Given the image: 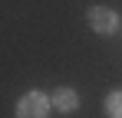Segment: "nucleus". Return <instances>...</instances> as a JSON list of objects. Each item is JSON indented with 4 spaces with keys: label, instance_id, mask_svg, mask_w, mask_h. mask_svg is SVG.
<instances>
[{
    "label": "nucleus",
    "instance_id": "7ed1b4c3",
    "mask_svg": "<svg viewBox=\"0 0 122 118\" xmlns=\"http://www.w3.org/2000/svg\"><path fill=\"white\" fill-rule=\"evenodd\" d=\"M53 108L56 112H76L79 108V92L76 89H56L53 92Z\"/></svg>",
    "mask_w": 122,
    "mask_h": 118
},
{
    "label": "nucleus",
    "instance_id": "f257e3e1",
    "mask_svg": "<svg viewBox=\"0 0 122 118\" xmlns=\"http://www.w3.org/2000/svg\"><path fill=\"white\" fill-rule=\"evenodd\" d=\"M17 118H50V98L43 92H26L17 102Z\"/></svg>",
    "mask_w": 122,
    "mask_h": 118
},
{
    "label": "nucleus",
    "instance_id": "20e7f679",
    "mask_svg": "<svg viewBox=\"0 0 122 118\" xmlns=\"http://www.w3.org/2000/svg\"><path fill=\"white\" fill-rule=\"evenodd\" d=\"M106 112L112 118H122V92H112V95L106 98Z\"/></svg>",
    "mask_w": 122,
    "mask_h": 118
},
{
    "label": "nucleus",
    "instance_id": "f03ea898",
    "mask_svg": "<svg viewBox=\"0 0 122 118\" xmlns=\"http://www.w3.org/2000/svg\"><path fill=\"white\" fill-rule=\"evenodd\" d=\"M89 26H92L96 33H102V36H109V33H116L119 17H116L112 7H92V10H89Z\"/></svg>",
    "mask_w": 122,
    "mask_h": 118
}]
</instances>
